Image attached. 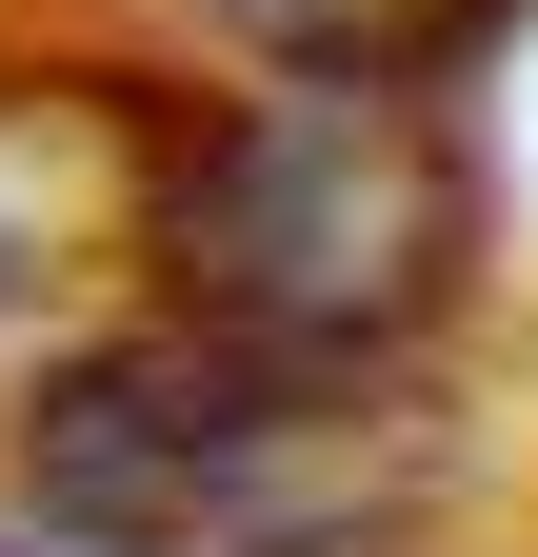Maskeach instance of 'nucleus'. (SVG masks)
Segmentation results:
<instances>
[{
	"label": "nucleus",
	"instance_id": "f257e3e1",
	"mask_svg": "<svg viewBox=\"0 0 538 557\" xmlns=\"http://www.w3.org/2000/svg\"><path fill=\"white\" fill-rule=\"evenodd\" d=\"M458 498L419 359H299L220 319H100L21 379V518L60 557H399Z\"/></svg>",
	"mask_w": 538,
	"mask_h": 557
},
{
	"label": "nucleus",
	"instance_id": "f03ea898",
	"mask_svg": "<svg viewBox=\"0 0 538 557\" xmlns=\"http://www.w3.org/2000/svg\"><path fill=\"white\" fill-rule=\"evenodd\" d=\"M479 278V139L439 81H359V60H259L240 100H180L160 139V319L299 338V359H419Z\"/></svg>",
	"mask_w": 538,
	"mask_h": 557
},
{
	"label": "nucleus",
	"instance_id": "7ed1b4c3",
	"mask_svg": "<svg viewBox=\"0 0 538 557\" xmlns=\"http://www.w3.org/2000/svg\"><path fill=\"white\" fill-rule=\"evenodd\" d=\"M160 139L180 100L140 81H0V359L100 338V299L160 259Z\"/></svg>",
	"mask_w": 538,
	"mask_h": 557
},
{
	"label": "nucleus",
	"instance_id": "20e7f679",
	"mask_svg": "<svg viewBox=\"0 0 538 557\" xmlns=\"http://www.w3.org/2000/svg\"><path fill=\"white\" fill-rule=\"evenodd\" d=\"M259 60H359V81H439L458 40H499L518 0H220Z\"/></svg>",
	"mask_w": 538,
	"mask_h": 557
}]
</instances>
